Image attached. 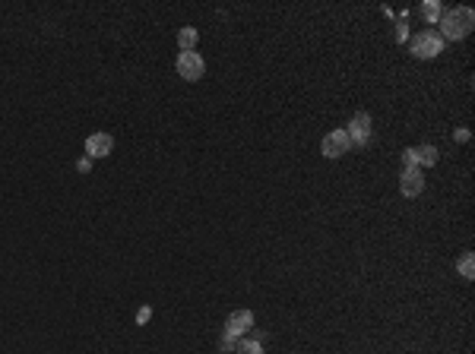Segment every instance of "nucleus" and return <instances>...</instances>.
Segmentation results:
<instances>
[{"label":"nucleus","instance_id":"9","mask_svg":"<svg viewBox=\"0 0 475 354\" xmlns=\"http://www.w3.org/2000/svg\"><path fill=\"white\" fill-rule=\"evenodd\" d=\"M412 162H415V168H419V164H434L437 162V149H434V146H419V149H412Z\"/></svg>","mask_w":475,"mask_h":354},{"label":"nucleus","instance_id":"11","mask_svg":"<svg viewBox=\"0 0 475 354\" xmlns=\"http://www.w3.org/2000/svg\"><path fill=\"white\" fill-rule=\"evenodd\" d=\"M456 272H460L462 279H475V256L472 253H462L460 263H456Z\"/></svg>","mask_w":475,"mask_h":354},{"label":"nucleus","instance_id":"17","mask_svg":"<svg viewBox=\"0 0 475 354\" xmlns=\"http://www.w3.org/2000/svg\"><path fill=\"white\" fill-rule=\"evenodd\" d=\"M76 168H80V171H83V174H86V171L92 168V158H89V155H86V158H80V162H76Z\"/></svg>","mask_w":475,"mask_h":354},{"label":"nucleus","instance_id":"3","mask_svg":"<svg viewBox=\"0 0 475 354\" xmlns=\"http://www.w3.org/2000/svg\"><path fill=\"white\" fill-rule=\"evenodd\" d=\"M203 73H206L203 57L197 54V51H181L178 54V76H184L187 82H197V79H203Z\"/></svg>","mask_w":475,"mask_h":354},{"label":"nucleus","instance_id":"12","mask_svg":"<svg viewBox=\"0 0 475 354\" xmlns=\"http://www.w3.org/2000/svg\"><path fill=\"white\" fill-rule=\"evenodd\" d=\"M234 354H263V345L257 339H238Z\"/></svg>","mask_w":475,"mask_h":354},{"label":"nucleus","instance_id":"15","mask_svg":"<svg viewBox=\"0 0 475 354\" xmlns=\"http://www.w3.org/2000/svg\"><path fill=\"white\" fill-rule=\"evenodd\" d=\"M234 345H238V339H228V335H222V341H219L222 351H234Z\"/></svg>","mask_w":475,"mask_h":354},{"label":"nucleus","instance_id":"18","mask_svg":"<svg viewBox=\"0 0 475 354\" xmlns=\"http://www.w3.org/2000/svg\"><path fill=\"white\" fill-rule=\"evenodd\" d=\"M149 316H152V310H149V307H143V310H140V314H137V323H146V320H149Z\"/></svg>","mask_w":475,"mask_h":354},{"label":"nucleus","instance_id":"8","mask_svg":"<svg viewBox=\"0 0 475 354\" xmlns=\"http://www.w3.org/2000/svg\"><path fill=\"white\" fill-rule=\"evenodd\" d=\"M111 149H114L111 133H92V137L86 139V155L89 158H105V155H111Z\"/></svg>","mask_w":475,"mask_h":354},{"label":"nucleus","instance_id":"7","mask_svg":"<svg viewBox=\"0 0 475 354\" xmlns=\"http://www.w3.org/2000/svg\"><path fill=\"white\" fill-rule=\"evenodd\" d=\"M400 190L402 197H419L421 190H425V177H421L419 168H402V177H400Z\"/></svg>","mask_w":475,"mask_h":354},{"label":"nucleus","instance_id":"4","mask_svg":"<svg viewBox=\"0 0 475 354\" xmlns=\"http://www.w3.org/2000/svg\"><path fill=\"white\" fill-rule=\"evenodd\" d=\"M349 149H352V139L345 130H333V133L324 137V143H320V152H324L326 158H342Z\"/></svg>","mask_w":475,"mask_h":354},{"label":"nucleus","instance_id":"1","mask_svg":"<svg viewBox=\"0 0 475 354\" xmlns=\"http://www.w3.org/2000/svg\"><path fill=\"white\" fill-rule=\"evenodd\" d=\"M472 26H475V13L469 7H456V10L441 13V38L460 41L472 32Z\"/></svg>","mask_w":475,"mask_h":354},{"label":"nucleus","instance_id":"14","mask_svg":"<svg viewBox=\"0 0 475 354\" xmlns=\"http://www.w3.org/2000/svg\"><path fill=\"white\" fill-rule=\"evenodd\" d=\"M406 20H409V16H406V13H402L400 26H396V41H406V35H409V26H406Z\"/></svg>","mask_w":475,"mask_h":354},{"label":"nucleus","instance_id":"5","mask_svg":"<svg viewBox=\"0 0 475 354\" xmlns=\"http://www.w3.org/2000/svg\"><path fill=\"white\" fill-rule=\"evenodd\" d=\"M248 329H254V314L250 310H234L225 320V335L228 339H241Z\"/></svg>","mask_w":475,"mask_h":354},{"label":"nucleus","instance_id":"13","mask_svg":"<svg viewBox=\"0 0 475 354\" xmlns=\"http://www.w3.org/2000/svg\"><path fill=\"white\" fill-rule=\"evenodd\" d=\"M441 13H444V10H441V3H437V0H428V3H421V16H425L431 26L441 20Z\"/></svg>","mask_w":475,"mask_h":354},{"label":"nucleus","instance_id":"10","mask_svg":"<svg viewBox=\"0 0 475 354\" xmlns=\"http://www.w3.org/2000/svg\"><path fill=\"white\" fill-rule=\"evenodd\" d=\"M197 38H200V35H197V29H181V32H178V48L181 51H193V48H197Z\"/></svg>","mask_w":475,"mask_h":354},{"label":"nucleus","instance_id":"2","mask_svg":"<svg viewBox=\"0 0 475 354\" xmlns=\"http://www.w3.org/2000/svg\"><path fill=\"white\" fill-rule=\"evenodd\" d=\"M444 51V38L437 32H431V29H425V32H419L412 38V54L419 57V61H431V57H437Z\"/></svg>","mask_w":475,"mask_h":354},{"label":"nucleus","instance_id":"6","mask_svg":"<svg viewBox=\"0 0 475 354\" xmlns=\"http://www.w3.org/2000/svg\"><path fill=\"white\" fill-rule=\"evenodd\" d=\"M345 133H349V139L355 146H365L368 139H371V117H368L365 111H361V114H355L349 121V130H345Z\"/></svg>","mask_w":475,"mask_h":354},{"label":"nucleus","instance_id":"16","mask_svg":"<svg viewBox=\"0 0 475 354\" xmlns=\"http://www.w3.org/2000/svg\"><path fill=\"white\" fill-rule=\"evenodd\" d=\"M402 168H415V162H412V149L402 152Z\"/></svg>","mask_w":475,"mask_h":354}]
</instances>
